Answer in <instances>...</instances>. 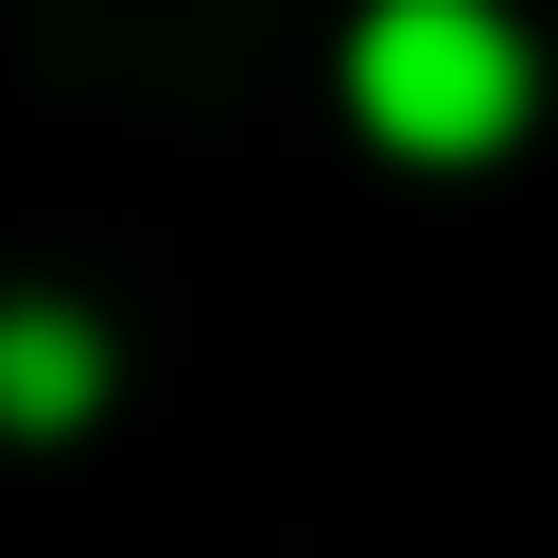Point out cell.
<instances>
[{
    "label": "cell",
    "mask_w": 558,
    "mask_h": 558,
    "mask_svg": "<svg viewBox=\"0 0 558 558\" xmlns=\"http://www.w3.org/2000/svg\"><path fill=\"white\" fill-rule=\"evenodd\" d=\"M366 105H384L401 140H488V122H506V35H488L471 0H401V17L366 35Z\"/></svg>",
    "instance_id": "1"
}]
</instances>
